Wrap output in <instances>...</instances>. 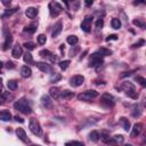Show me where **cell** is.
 <instances>
[{"label": "cell", "mask_w": 146, "mask_h": 146, "mask_svg": "<svg viewBox=\"0 0 146 146\" xmlns=\"http://www.w3.org/2000/svg\"><path fill=\"white\" fill-rule=\"evenodd\" d=\"M14 107L17 111H19L21 113H23V114H30L32 112V108H31V106L29 105V103H27V100L25 98H21L17 102H15L14 103Z\"/></svg>", "instance_id": "cell-1"}, {"label": "cell", "mask_w": 146, "mask_h": 146, "mask_svg": "<svg viewBox=\"0 0 146 146\" xmlns=\"http://www.w3.org/2000/svg\"><path fill=\"white\" fill-rule=\"evenodd\" d=\"M121 89L128 95V96H130L131 98H137L138 97V94L136 92V89H135V86L131 83V82H129V81H125V82H123L122 84H121Z\"/></svg>", "instance_id": "cell-2"}, {"label": "cell", "mask_w": 146, "mask_h": 146, "mask_svg": "<svg viewBox=\"0 0 146 146\" xmlns=\"http://www.w3.org/2000/svg\"><path fill=\"white\" fill-rule=\"evenodd\" d=\"M98 96V92L96 90H87L84 92H81L78 95V99L82 100V102H89L94 98H96Z\"/></svg>", "instance_id": "cell-3"}, {"label": "cell", "mask_w": 146, "mask_h": 146, "mask_svg": "<svg viewBox=\"0 0 146 146\" xmlns=\"http://www.w3.org/2000/svg\"><path fill=\"white\" fill-rule=\"evenodd\" d=\"M100 104L105 107H113L115 104V99L111 94H103L100 97Z\"/></svg>", "instance_id": "cell-4"}, {"label": "cell", "mask_w": 146, "mask_h": 146, "mask_svg": "<svg viewBox=\"0 0 146 146\" xmlns=\"http://www.w3.org/2000/svg\"><path fill=\"white\" fill-rule=\"evenodd\" d=\"M29 128H30L31 132H32V133H34V135H38V136H40V135L42 133V130H41V125H40V123H39V121H38L36 119H31V120H30V123H29Z\"/></svg>", "instance_id": "cell-5"}, {"label": "cell", "mask_w": 146, "mask_h": 146, "mask_svg": "<svg viewBox=\"0 0 146 146\" xmlns=\"http://www.w3.org/2000/svg\"><path fill=\"white\" fill-rule=\"evenodd\" d=\"M102 63H103V56L99 52H94L90 56V59H89V66L90 67H96V66L100 65Z\"/></svg>", "instance_id": "cell-6"}, {"label": "cell", "mask_w": 146, "mask_h": 146, "mask_svg": "<svg viewBox=\"0 0 146 146\" xmlns=\"http://www.w3.org/2000/svg\"><path fill=\"white\" fill-rule=\"evenodd\" d=\"M3 35H5V41L2 42V50H7L13 42V36H11V33L6 29L3 30Z\"/></svg>", "instance_id": "cell-7"}, {"label": "cell", "mask_w": 146, "mask_h": 146, "mask_svg": "<svg viewBox=\"0 0 146 146\" xmlns=\"http://www.w3.org/2000/svg\"><path fill=\"white\" fill-rule=\"evenodd\" d=\"M91 23H92V16H87L81 23V30L89 33L91 31Z\"/></svg>", "instance_id": "cell-8"}, {"label": "cell", "mask_w": 146, "mask_h": 146, "mask_svg": "<svg viewBox=\"0 0 146 146\" xmlns=\"http://www.w3.org/2000/svg\"><path fill=\"white\" fill-rule=\"evenodd\" d=\"M84 82V76L83 75H74L70 79V84L72 87H80Z\"/></svg>", "instance_id": "cell-9"}, {"label": "cell", "mask_w": 146, "mask_h": 146, "mask_svg": "<svg viewBox=\"0 0 146 146\" xmlns=\"http://www.w3.org/2000/svg\"><path fill=\"white\" fill-rule=\"evenodd\" d=\"M49 9H50V15H51V16H57V15L62 11L63 7H62L58 2H51V3L49 5Z\"/></svg>", "instance_id": "cell-10"}, {"label": "cell", "mask_w": 146, "mask_h": 146, "mask_svg": "<svg viewBox=\"0 0 146 146\" xmlns=\"http://www.w3.org/2000/svg\"><path fill=\"white\" fill-rule=\"evenodd\" d=\"M124 141V138L122 135H115L113 137H111L108 140H107V145H119V144H122Z\"/></svg>", "instance_id": "cell-11"}, {"label": "cell", "mask_w": 146, "mask_h": 146, "mask_svg": "<svg viewBox=\"0 0 146 146\" xmlns=\"http://www.w3.org/2000/svg\"><path fill=\"white\" fill-rule=\"evenodd\" d=\"M34 65H35L40 71H42V72H44V73H49V72L52 71L51 66H50L49 64H47V63H43V62H36Z\"/></svg>", "instance_id": "cell-12"}, {"label": "cell", "mask_w": 146, "mask_h": 146, "mask_svg": "<svg viewBox=\"0 0 146 146\" xmlns=\"http://www.w3.org/2000/svg\"><path fill=\"white\" fill-rule=\"evenodd\" d=\"M63 31V24L62 21H58L55 25H54V30H52V38H56L60 34V32Z\"/></svg>", "instance_id": "cell-13"}, {"label": "cell", "mask_w": 146, "mask_h": 146, "mask_svg": "<svg viewBox=\"0 0 146 146\" xmlns=\"http://www.w3.org/2000/svg\"><path fill=\"white\" fill-rule=\"evenodd\" d=\"M141 130H143V124L138 122V123H136V124L132 127L130 136H131V137H137V136H138V135L141 132Z\"/></svg>", "instance_id": "cell-14"}, {"label": "cell", "mask_w": 146, "mask_h": 146, "mask_svg": "<svg viewBox=\"0 0 146 146\" xmlns=\"http://www.w3.org/2000/svg\"><path fill=\"white\" fill-rule=\"evenodd\" d=\"M16 135H17V137H18L22 141H24V143H29L26 132H25V130H24L23 128H17V130H16Z\"/></svg>", "instance_id": "cell-15"}, {"label": "cell", "mask_w": 146, "mask_h": 146, "mask_svg": "<svg viewBox=\"0 0 146 146\" xmlns=\"http://www.w3.org/2000/svg\"><path fill=\"white\" fill-rule=\"evenodd\" d=\"M49 95H50L51 98L58 99V98L60 97V95H62V91H60L57 87H51V88L49 89Z\"/></svg>", "instance_id": "cell-16"}, {"label": "cell", "mask_w": 146, "mask_h": 146, "mask_svg": "<svg viewBox=\"0 0 146 146\" xmlns=\"http://www.w3.org/2000/svg\"><path fill=\"white\" fill-rule=\"evenodd\" d=\"M41 104H42L46 108H50V107L52 106V100H51V98H50L48 95H43V96L41 97Z\"/></svg>", "instance_id": "cell-17"}, {"label": "cell", "mask_w": 146, "mask_h": 146, "mask_svg": "<svg viewBox=\"0 0 146 146\" xmlns=\"http://www.w3.org/2000/svg\"><path fill=\"white\" fill-rule=\"evenodd\" d=\"M38 13H39L38 9L34 8V7H29V8L25 10V15H26L29 18H34V17H36Z\"/></svg>", "instance_id": "cell-18"}, {"label": "cell", "mask_w": 146, "mask_h": 146, "mask_svg": "<svg viewBox=\"0 0 146 146\" xmlns=\"http://www.w3.org/2000/svg\"><path fill=\"white\" fill-rule=\"evenodd\" d=\"M11 55L14 58H19L22 55H23V50H22V47L21 46H15L13 48V51H11Z\"/></svg>", "instance_id": "cell-19"}, {"label": "cell", "mask_w": 146, "mask_h": 146, "mask_svg": "<svg viewBox=\"0 0 146 146\" xmlns=\"http://www.w3.org/2000/svg\"><path fill=\"white\" fill-rule=\"evenodd\" d=\"M31 74H32V71H31V68L29 66L25 65V66H23L21 68V75H22V78H30Z\"/></svg>", "instance_id": "cell-20"}, {"label": "cell", "mask_w": 146, "mask_h": 146, "mask_svg": "<svg viewBox=\"0 0 146 146\" xmlns=\"http://www.w3.org/2000/svg\"><path fill=\"white\" fill-rule=\"evenodd\" d=\"M0 119L2 121H9L11 119V113L8 110H3L0 112Z\"/></svg>", "instance_id": "cell-21"}, {"label": "cell", "mask_w": 146, "mask_h": 146, "mask_svg": "<svg viewBox=\"0 0 146 146\" xmlns=\"http://www.w3.org/2000/svg\"><path fill=\"white\" fill-rule=\"evenodd\" d=\"M89 139L91 141H98L100 139V133L97 131V130H92L90 133H89Z\"/></svg>", "instance_id": "cell-22"}, {"label": "cell", "mask_w": 146, "mask_h": 146, "mask_svg": "<svg viewBox=\"0 0 146 146\" xmlns=\"http://www.w3.org/2000/svg\"><path fill=\"white\" fill-rule=\"evenodd\" d=\"M120 123H121L122 128H123L125 131H129V130H130V122H129V120H128L127 117H121V119H120Z\"/></svg>", "instance_id": "cell-23"}, {"label": "cell", "mask_w": 146, "mask_h": 146, "mask_svg": "<svg viewBox=\"0 0 146 146\" xmlns=\"http://www.w3.org/2000/svg\"><path fill=\"white\" fill-rule=\"evenodd\" d=\"M132 24H133L135 26H137V27L146 29V23H145L143 19H140V18H135V19L132 21Z\"/></svg>", "instance_id": "cell-24"}, {"label": "cell", "mask_w": 146, "mask_h": 146, "mask_svg": "<svg viewBox=\"0 0 146 146\" xmlns=\"http://www.w3.org/2000/svg\"><path fill=\"white\" fill-rule=\"evenodd\" d=\"M17 10H18V7H14V8H11V9H6L5 13L1 15V17H2V18H6L7 16H10V15L15 14Z\"/></svg>", "instance_id": "cell-25"}, {"label": "cell", "mask_w": 146, "mask_h": 146, "mask_svg": "<svg viewBox=\"0 0 146 146\" xmlns=\"http://www.w3.org/2000/svg\"><path fill=\"white\" fill-rule=\"evenodd\" d=\"M60 97L64 98V99H71V98L74 97V92L73 91H70V90H64V91H62Z\"/></svg>", "instance_id": "cell-26"}, {"label": "cell", "mask_w": 146, "mask_h": 146, "mask_svg": "<svg viewBox=\"0 0 146 146\" xmlns=\"http://www.w3.org/2000/svg\"><path fill=\"white\" fill-rule=\"evenodd\" d=\"M111 25H112V27H113L114 30H119V29L121 27V21H120L119 18H112Z\"/></svg>", "instance_id": "cell-27"}, {"label": "cell", "mask_w": 146, "mask_h": 146, "mask_svg": "<svg viewBox=\"0 0 146 146\" xmlns=\"http://www.w3.org/2000/svg\"><path fill=\"white\" fill-rule=\"evenodd\" d=\"M35 31H36V25L35 24H30V25L24 27V32H27L30 34H33Z\"/></svg>", "instance_id": "cell-28"}, {"label": "cell", "mask_w": 146, "mask_h": 146, "mask_svg": "<svg viewBox=\"0 0 146 146\" xmlns=\"http://www.w3.org/2000/svg\"><path fill=\"white\" fill-rule=\"evenodd\" d=\"M66 41H67V43H68V44H71V46H75V44L78 43L79 39H78V36H76V35H70V36H67Z\"/></svg>", "instance_id": "cell-29"}, {"label": "cell", "mask_w": 146, "mask_h": 146, "mask_svg": "<svg viewBox=\"0 0 146 146\" xmlns=\"http://www.w3.org/2000/svg\"><path fill=\"white\" fill-rule=\"evenodd\" d=\"M98 52L104 57V56H110V55H112V51L110 50V49H107V48H104V47H102V48H99L98 49Z\"/></svg>", "instance_id": "cell-30"}, {"label": "cell", "mask_w": 146, "mask_h": 146, "mask_svg": "<svg viewBox=\"0 0 146 146\" xmlns=\"http://www.w3.org/2000/svg\"><path fill=\"white\" fill-rule=\"evenodd\" d=\"M23 59H24V62H25V63H27V64H33V63H34V62H33V57H32V55H31L30 52L24 54Z\"/></svg>", "instance_id": "cell-31"}, {"label": "cell", "mask_w": 146, "mask_h": 146, "mask_svg": "<svg viewBox=\"0 0 146 146\" xmlns=\"http://www.w3.org/2000/svg\"><path fill=\"white\" fill-rule=\"evenodd\" d=\"M7 87H8V89L9 90H16L17 89V82L15 81V80H9L8 82H7Z\"/></svg>", "instance_id": "cell-32"}, {"label": "cell", "mask_w": 146, "mask_h": 146, "mask_svg": "<svg viewBox=\"0 0 146 146\" xmlns=\"http://www.w3.org/2000/svg\"><path fill=\"white\" fill-rule=\"evenodd\" d=\"M1 99H2V100L13 99V95H11L9 91H1Z\"/></svg>", "instance_id": "cell-33"}, {"label": "cell", "mask_w": 146, "mask_h": 146, "mask_svg": "<svg viewBox=\"0 0 146 146\" xmlns=\"http://www.w3.org/2000/svg\"><path fill=\"white\" fill-rule=\"evenodd\" d=\"M135 80H136L141 87H146V79L143 78L141 75H136V76H135Z\"/></svg>", "instance_id": "cell-34"}, {"label": "cell", "mask_w": 146, "mask_h": 146, "mask_svg": "<svg viewBox=\"0 0 146 146\" xmlns=\"http://www.w3.org/2000/svg\"><path fill=\"white\" fill-rule=\"evenodd\" d=\"M132 116H139L140 114H141V110H140V107H139V105H135L133 106V111H132Z\"/></svg>", "instance_id": "cell-35"}, {"label": "cell", "mask_w": 146, "mask_h": 146, "mask_svg": "<svg viewBox=\"0 0 146 146\" xmlns=\"http://www.w3.org/2000/svg\"><path fill=\"white\" fill-rule=\"evenodd\" d=\"M110 138H111V137H110V133H108L107 131H102V132H100V139H102L105 144L107 143V140H108Z\"/></svg>", "instance_id": "cell-36"}, {"label": "cell", "mask_w": 146, "mask_h": 146, "mask_svg": "<svg viewBox=\"0 0 146 146\" xmlns=\"http://www.w3.org/2000/svg\"><path fill=\"white\" fill-rule=\"evenodd\" d=\"M59 67H60V70H63V71H65L67 67H68V65H70V60H62V62H59Z\"/></svg>", "instance_id": "cell-37"}, {"label": "cell", "mask_w": 146, "mask_h": 146, "mask_svg": "<svg viewBox=\"0 0 146 146\" xmlns=\"http://www.w3.org/2000/svg\"><path fill=\"white\" fill-rule=\"evenodd\" d=\"M65 146H84L83 143L78 141V140H73V141H68L65 144Z\"/></svg>", "instance_id": "cell-38"}, {"label": "cell", "mask_w": 146, "mask_h": 146, "mask_svg": "<svg viewBox=\"0 0 146 146\" xmlns=\"http://www.w3.org/2000/svg\"><path fill=\"white\" fill-rule=\"evenodd\" d=\"M27 50H33V49H35V43L34 42H31V41H29V42H25L24 44H23Z\"/></svg>", "instance_id": "cell-39"}, {"label": "cell", "mask_w": 146, "mask_h": 146, "mask_svg": "<svg viewBox=\"0 0 146 146\" xmlns=\"http://www.w3.org/2000/svg\"><path fill=\"white\" fill-rule=\"evenodd\" d=\"M46 41H47V38H46L44 34H39L38 35V43L39 44H44Z\"/></svg>", "instance_id": "cell-40"}, {"label": "cell", "mask_w": 146, "mask_h": 146, "mask_svg": "<svg viewBox=\"0 0 146 146\" xmlns=\"http://www.w3.org/2000/svg\"><path fill=\"white\" fill-rule=\"evenodd\" d=\"M39 55H40V56H42V57H50L52 54H51L49 50H47V49H42V50H40Z\"/></svg>", "instance_id": "cell-41"}, {"label": "cell", "mask_w": 146, "mask_h": 146, "mask_svg": "<svg viewBox=\"0 0 146 146\" xmlns=\"http://www.w3.org/2000/svg\"><path fill=\"white\" fill-rule=\"evenodd\" d=\"M95 26H96L97 30H100V29L104 26V21H103L102 18H98V19L96 21V23H95Z\"/></svg>", "instance_id": "cell-42"}, {"label": "cell", "mask_w": 146, "mask_h": 146, "mask_svg": "<svg viewBox=\"0 0 146 146\" xmlns=\"http://www.w3.org/2000/svg\"><path fill=\"white\" fill-rule=\"evenodd\" d=\"M144 43H145V41H144L143 39H140L138 42H136V43H133V44H132V48H139V47L144 46Z\"/></svg>", "instance_id": "cell-43"}, {"label": "cell", "mask_w": 146, "mask_h": 146, "mask_svg": "<svg viewBox=\"0 0 146 146\" xmlns=\"http://www.w3.org/2000/svg\"><path fill=\"white\" fill-rule=\"evenodd\" d=\"M6 67H7L8 70H13V68L15 67V64H14L13 62H10V60H9V62H7V63H6Z\"/></svg>", "instance_id": "cell-44"}, {"label": "cell", "mask_w": 146, "mask_h": 146, "mask_svg": "<svg viewBox=\"0 0 146 146\" xmlns=\"http://www.w3.org/2000/svg\"><path fill=\"white\" fill-rule=\"evenodd\" d=\"M110 40H117V36L115 34H111L106 38V41H110Z\"/></svg>", "instance_id": "cell-45"}, {"label": "cell", "mask_w": 146, "mask_h": 146, "mask_svg": "<svg viewBox=\"0 0 146 146\" xmlns=\"http://www.w3.org/2000/svg\"><path fill=\"white\" fill-rule=\"evenodd\" d=\"M131 73H132L131 71H129V72H123V73H122L120 76H121V78H125V76H129V75H131Z\"/></svg>", "instance_id": "cell-46"}, {"label": "cell", "mask_w": 146, "mask_h": 146, "mask_svg": "<svg viewBox=\"0 0 146 146\" xmlns=\"http://www.w3.org/2000/svg\"><path fill=\"white\" fill-rule=\"evenodd\" d=\"M15 120H16L17 122H19V123H23V122H24V120H23L22 117H19L18 115H16V116H15Z\"/></svg>", "instance_id": "cell-47"}, {"label": "cell", "mask_w": 146, "mask_h": 146, "mask_svg": "<svg viewBox=\"0 0 146 146\" xmlns=\"http://www.w3.org/2000/svg\"><path fill=\"white\" fill-rule=\"evenodd\" d=\"M49 58H50V60H51V62H56V60H57V56H55L54 54H52V55H51Z\"/></svg>", "instance_id": "cell-48"}, {"label": "cell", "mask_w": 146, "mask_h": 146, "mask_svg": "<svg viewBox=\"0 0 146 146\" xmlns=\"http://www.w3.org/2000/svg\"><path fill=\"white\" fill-rule=\"evenodd\" d=\"M84 3H86V6H91L94 2H92V1H86Z\"/></svg>", "instance_id": "cell-49"}, {"label": "cell", "mask_w": 146, "mask_h": 146, "mask_svg": "<svg viewBox=\"0 0 146 146\" xmlns=\"http://www.w3.org/2000/svg\"><path fill=\"white\" fill-rule=\"evenodd\" d=\"M87 52H88V51H87V50H86V51H84V52H83V54H82V55H81V56H80V59H82V58H83V57H84V56H86V54H87Z\"/></svg>", "instance_id": "cell-50"}, {"label": "cell", "mask_w": 146, "mask_h": 146, "mask_svg": "<svg viewBox=\"0 0 146 146\" xmlns=\"http://www.w3.org/2000/svg\"><path fill=\"white\" fill-rule=\"evenodd\" d=\"M143 105H144V107L146 108V97L144 98V100H143Z\"/></svg>", "instance_id": "cell-51"}, {"label": "cell", "mask_w": 146, "mask_h": 146, "mask_svg": "<svg viewBox=\"0 0 146 146\" xmlns=\"http://www.w3.org/2000/svg\"><path fill=\"white\" fill-rule=\"evenodd\" d=\"M143 141H144V143H145V144H146V132H145V133H144V140H143Z\"/></svg>", "instance_id": "cell-52"}, {"label": "cell", "mask_w": 146, "mask_h": 146, "mask_svg": "<svg viewBox=\"0 0 146 146\" xmlns=\"http://www.w3.org/2000/svg\"><path fill=\"white\" fill-rule=\"evenodd\" d=\"M2 3L3 5H10V2H8V1H2Z\"/></svg>", "instance_id": "cell-53"}, {"label": "cell", "mask_w": 146, "mask_h": 146, "mask_svg": "<svg viewBox=\"0 0 146 146\" xmlns=\"http://www.w3.org/2000/svg\"><path fill=\"white\" fill-rule=\"evenodd\" d=\"M124 146H132V145H130V144H128V145H124Z\"/></svg>", "instance_id": "cell-54"}]
</instances>
